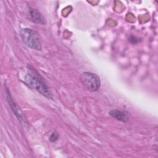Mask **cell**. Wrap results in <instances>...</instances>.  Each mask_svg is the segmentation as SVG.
<instances>
[{"label": "cell", "instance_id": "cell-7", "mask_svg": "<svg viewBox=\"0 0 158 158\" xmlns=\"http://www.w3.org/2000/svg\"><path fill=\"white\" fill-rule=\"evenodd\" d=\"M59 134L56 132V131H53L51 136H49V140L52 142V143H54V142H56L58 139H59Z\"/></svg>", "mask_w": 158, "mask_h": 158}, {"label": "cell", "instance_id": "cell-1", "mask_svg": "<svg viewBox=\"0 0 158 158\" xmlns=\"http://www.w3.org/2000/svg\"><path fill=\"white\" fill-rule=\"evenodd\" d=\"M25 83L30 88L36 90L48 99H52L53 96L51 89L41 77L35 71L28 72L25 77Z\"/></svg>", "mask_w": 158, "mask_h": 158}, {"label": "cell", "instance_id": "cell-5", "mask_svg": "<svg viewBox=\"0 0 158 158\" xmlns=\"http://www.w3.org/2000/svg\"><path fill=\"white\" fill-rule=\"evenodd\" d=\"M28 12L31 20L35 23L45 25L46 23V19L43 15L38 9L31 7H28Z\"/></svg>", "mask_w": 158, "mask_h": 158}, {"label": "cell", "instance_id": "cell-2", "mask_svg": "<svg viewBox=\"0 0 158 158\" xmlns=\"http://www.w3.org/2000/svg\"><path fill=\"white\" fill-rule=\"evenodd\" d=\"M20 35L23 43L29 48L36 51L42 49L41 38L35 30L29 28H24L20 30Z\"/></svg>", "mask_w": 158, "mask_h": 158}, {"label": "cell", "instance_id": "cell-4", "mask_svg": "<svg viewBox=\"0 0 158 158\" xmlns=\"http://www.w3.org/2000/svg\"><path fill=\"white\" fill-rule=\"evenodd\" d=\"M4 91H5V94H6L7 101L9 106H10L12 111L14 112V114L16 115L18 120L21 123V124L23 125V127L25 128L28 129V124L27 120L25 119V117H24V115L23 114V112L21 111V110L19 107V106L16 104V103L14 101L9 89L6 85L4 86Z\"/></svg>", "mask_w": 158, "mask_h": 158}, {"label": "cell", "instance_id": "cell-3", "mask_svg": "<svg viewBox=\"0 0 158 158\" xmlns=\"http://www.w3.org/2000/svg\"><path fill=\"white\" fill-rule=\"evenodd\" d=\"M80 80L83 86L89 91L94 92L100 88L101 80L96 73L85 72L80 75Z\"/></svg>", "mask_w": 158, "mask_h": 158}, {"label": "cell", "instance_id": "cell-6", "mask_svg": "<svg viewBox=\"0 0 158 158\" xmlns=\"http://www.w3.org/2000/svg\"><path fill=\"white\" fill-rule=\"evenodd\" d=\"M108 114L114 118L122 122H127L130 120V115L126 111L114 109L110 110Z\"/></svg>", "mask_w": 158, "mask_h": 158}, {"label": "cell", "instance_id": "cell-8", "mask_svg": "<svg viewBox=\"0 0 158 158\" xmlns=\"http://www.w3.org/2000/svg\"><path fill=\"white\" fill-rule=\"evenodd\" d=\"M128 40L132 44H136L140 41V40H139L138 38H137L133 35H130L128 38Z\"/></svg>", "mask_w": 158, "mask_h": 158}]
</instances>
